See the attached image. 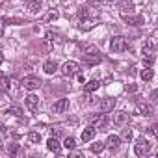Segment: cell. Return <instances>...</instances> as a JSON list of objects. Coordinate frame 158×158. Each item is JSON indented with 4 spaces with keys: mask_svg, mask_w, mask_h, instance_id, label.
<instances>
[{
    "mask_svg": "<svg viewBox=\"0 0 158 158\" xmlns=\"http://www.w3.org/2000/svg\"><path fill=\"white\" fill-rule=\"evenodd\" d=\"M41 84H43V82L39 80L37 76H34V74H28V76H24L23 80H21V86H23L24 89H28V91H35V89H39Z\"/></svg>",
    "mask_w": 158,
    "mask_h": 158,
    "instance_id": "cell-4",
    "label": "cell"
},
{
    "mask_svg": "<svg viewBox=\"0 0 158 158\" xmlns=\"http://www.w3.org/2000/svg\"><path fill=\"white\" fill-rule=\"evenodd\" d=\"M28 139H30V143H39L41 141V134L39 132H30L28 134Z\"/></svg>",
    "mask_w": 158,
    "mask_h": 158,
    "instance_id": "cell-26",
    "label": "cell"
},
{
    "mask_svg": "<svg viewBox=\"0 0 158 158\" xmlns=\"http://www.w3.org/2000/svg\"><path fill=\"white\" fill-rule=\"evenodd\" d=\"M127 89H128L130 93H134V91H138V86H136V84H130V86H127Z\"/></svg>",
    "mask_w": 158,
    "mask_h": 158,
    "instance_id": "cell-34",
    "label": "cell"
},
{
    "mask_svg": "<svg viewBox=\"0 0 158 158\" xmlns=\"http://www.w3.org/2000/svg\"><path fill=\"white\" fill-rule=\"evenodd\" d=\"M136 114H139L143 117H149V115H152V106L149 102H139L136 106Z\"/></svg>",
    "mask_w": 158,
    "mask_h": 158,
    "instance_id": "cell-11",
    "label": "cell"
},
{
    "mask_svg": "<svg viewBox=\"0 0 158 158\" xmlns=\"http://www.w3.org/2000/svg\"><path fill=\"white\" fill-rule=\"evenodd\" d=\"M121 139L130 141V139H132V130H130V128H123V132H121Z\"/></svg>",
    "mask_w": 158,
    "mask_h": 158,
    "instance_id": "cell-27",
    "label": "cell"
},
{
    "mask_svg": "<svg viewBox=\"0 0 158 158\" xmlns=\"http://www.w3.org/2000/svg\"><path fill=\"white\" fill-rule=\"evenodd\" d=\"M139 76H141V80L149 82V80H152V78H154V71H152L151 67H145V69L139 73Z\"/></svg>",
    "mask_w": 158,
    "mask_h": 158,
    "instance_id": "cell-21",
    "label": "cell"
},
{
    "mask_svg": "<svg viewBox=\"0 0 158 158\" xmlns=\"http://www.w3.org/2000/svg\"><path fill=\"white\" fill-rule=\"evenodd\" d=\"M89 123H91V127H93L95 130H106V127H108V117H106V114H95V115L89 117Z\"/></svg>",
    "mask_w": 158,
    "mask_h": 158,
    "instance_id": "cell-5",
    "label": "cell"
},
{
    "mask_svg": "<svg viewBox=\"0 0 158 158\" xmlns=\"http://www.w3.org/2000/svg\"><path fill=\"white\" fill-rule=\"evenodd\" d=\"M47 149H48V151H52V152H60V149H61V143H60L56 138H50V139L47 141Z\"/></svg>",
    "mask_w": 158,
    "mask_h": 158,
    "instance_id": "cell-20",
    "label": "cell"
},
{
    "mask_svg": "<svg viewBox=\"0 0 158 158\" xmlns=\"http://www.w3.org/2000/svg\"><path fill=\"white\" fill-rule=\"evenodd\" d=\"M0 134H6V127L4 125H0Z\"/></svg>",
    "mask_w": 158,
    "mask_h": 158,
    "instance_id": "cell-37",
    "label": "cell"
},
{
    "mask_svg": "<svg viewBox=\"0 0 158 158\" xmlns=\"http://www.w3.org/2000/svg\"><path fill=\"white\" fill-rule=\"evenodd\" d=\"M58 17H60V15H58V11H56V10H52V11H50V13H48L43 21H45V23H50V21H56Z\"/></svg>",
    "mask_w": 158,
    "mask_h": 158,
    "instance_id": "cell-28",
    "label": "cell"
},
{
    "mask_svg": "<svg viewBox=\"0 0 158 158\" xmlns=\"http://www.w3.org/2000/svg\"><path fill=\"white\" fill-rule=\"evenodd\" d=\"M2 61H4V54H2V50H0V65H2Z\"/></svg>",
    "mask_w": 158,
    "mask_h": 158,
    "instance_id": "cell-38",
    "label": "cell"
},
{
    "mask_svg": "<svg viewBox=\"0 0 158 158\" xmlns=\"http://www.w3.org/2000/svg\"><path fill=\"white\" fill-rule=\"evenodd\" d=\"M134 152L138 154V156H145L147 152H149V143H147V139H138L136 141V145H134Z\"/></svg>",
    "mask_w": 158,
    "mask_h": 158,
    "instance_id": "cell-9",
    "label": "cell"
},
{
    "mask_svg": "<svg viewBox=\"0 0 158 158\" xmlns=\"http://www.w3.org/2000/svg\"><path fill=\"white\" fill-rule=\"evenodd\" d=\"M95 132H97V130H95L93 127H88V128H84V130H82V141H84V143L91 141V139L95 138Z\"/></svg>",
    "mask_w": 158,
    "mask_h": 158,
    "instance_id": "cell-17",
    "label": "cell"
},
{
    "mask_svg": "<svg viewBox=\"0 0 158 158\" xmlns=\"http://www.w3.org/2000/svg\"><path fill=\"white\" fill-rule=\"evenodd\" d=\"M43 71H45L47 74H54V73L58 71V63H56V61H52V60H48V61H45V63H43Z\"/></svg>",
    "mask_w": 158,
    "mask_h": 158,
    "instance_id": "cell-18",
    "label": "cell"
},
{
    "mask_svg": "<svg viewBox=\"0 0 158 158\" xmlns=\"http://www.w3.org/2000/svg\"><path fill=\"white\" fill-rule=\"evenodd\" d=\"M69 110V99H58L52 106V112L54 114H63Z\"/></svg>",
    "mask_w": 158,
    "mask_h": 158,
    "instance_id": "cell-10",
    "label": "cell"
},
{
    "mask_svg": "<svg viewBox=\"0 0 158 158\" xmlns=\"http://www.w3.org/2000/svg\"><path fill=\"white\" fill-rule=\"evenodd\" d=\"M26 10H28L30 15H37L39 10H41V2H39V0H28V2H26Z\"/></svg>",
    "mask_w": 158,
    "mask_h": 158,
    "instance_id": "cell-15",
    "label": "cell"
},
{
    "mask_svg": "<svg viewBox=\"0 0 158 158\" xmlns=\"http://www.w3.org/2000/svg\"><path fill=\"white\" fill-rule=\"evenodd\" d=\"M4 28H6V23H4V21H0V37L4 35Z\"/></svg>",
    "mask_w": 158,
    "mask_h": 158,
    "instance_id": "cell-35",
    "label": "cell"
},
{
    "mask_svg": "<svg viewBox=\"0 0 158 158\" xmlns=\"http://www.w3.org/2000/svg\"><path fill=\"white\" fill-rule=\"evenodd\" d=\"M2 86H4V91H6V95L8 97H13V99H17L19 95H21V82L17 80L15 76H10V78H2Z\"/></svg>",
    "mask_w": 158,
    "mask_h": 158,
    "instance_id": "cell-1",
    "label": "cell"
},
{
    "mask_svg": "<svg viewBox=\"0 0 158 158\" xmlns=\"http://www.w3.org/2000/svg\"><path fill=\"white\" fill-rule=\"evenodd\" d=\"M88 2H89V4H101L102 0H88Z\"/></svg>",
    "mask_w": 158,
    "mask_h": 158,
    "instance_id": "cell-36",
    "label": "cell"
},
{
    "mask_svg": "<svg viewBox=\"0 0 158 158\" xmlns=\"http://www.w3.org/2000/svg\"><path fill=\"white\" fill-rule=\"evenodd\" d=\"M63 147H65L67 151H74V149H76V141H74V138H65Z\"/></svg>",
    "mask_w": 158,
    "mask_h": 158,
    "instance_id": "cell-23",
    "label": "cell"
},
{
    "mask_svg": "<svg viewBox=\"0 0 158 158\" xmlns=\"http://www.w3.org/2000/svg\"><path fill=\"white\" fill-rule=\"evenodd\" d=\"M102 151H104V143H102V141H99V143H91V152L101 154Z\"/></svg>",
    "mask_w": 158,
    "mask_h": 158,
    "instance_id": "cell-24",
    "label": "cell"
},
{
    "mask_svg": "<svg viewBox=\"0 0 158 158\" xmlns=\"http://www.w3.org/2000/svg\"><path fill=\"white\" fill-rule=\"evenodd\" d=\"M4 23H6V24H23L24 21H23V19H15V17H10V19H6Z\"/></svg>",
    "mask_w": 158,
    "mask_h": 158,
    "instance_id": "cell-30",
    "label": "cell"
},
{
    "mask_svg": "<svg viewBox=\"0 0 158 158\" xmlns=\"http://www.w3.org/2000/svg\"><path fill=\"white\" fill-rule=\"evenodd\" d=\"M119 143H121V138H119V136H115V134H110V136H108V139L104 141V147H108V149H117V147H119Z\"/></svg>",
    "mask_w": 158,
    "mask_h": 158,
    "instance_id": "cell-16",
    "label": "cell"
},
{
    "mask_svg": "<svg viewBox=\"0 0 158 158\" xmlns=\"http://www.w3.org/2000/svg\"><path fill=\"white\" fill-rule=\"evenodd\" d=\"M78 17H88V8H80V11H78Z\"/></svg>",
    "mask_w": 158,
    "mask_h": 158,
    "instance_id": "cell-32",
    "label": "cell"
},
{
    "mask_svg": "<svg viewBox=\"0 0 158 158\" xmlns=\"http://www.w3.org/2000/svg\"><path fill=\"white\" fill-rule=\"evenodd\" d=\"M4 2H6V0H0V6H2V4H4Z\"/></svg>",
    "mask_w": 158,
    "mask_h": 158,
    "instance_id": "cell-39",
    "label": "cell"
},
{
    "mask_svg": "<svg viewBox=\"0 0 158 158\" xmlns=\"http://www.w3.org/2000/svg\"><path fill=\"white\" fill-rule=\"evenodd\" d=\"M99 86H101V82H99V80H89V82H86V84H84V91H86V93H93V91H97V89H99Z\"/></svg>",
    "mask_w": 158,
    "mask_h": 158,
    "instance_id": "cell-19",
    "label": "cell"
},
{
    "mask_svg": "<svg viewBox=\"0 0 158 158\" xmlns=\"http://www.w3.org/2000/svg\"><path fill=\"white\" fill-rule=\"evenodd\" d=\"M0 149H2V141H0Z\"/></svg>",
    "mask_w": 158,
    "mask_h": 158,
    "instance_id": "cell-40",
    "label": "cell"
},
{
    "mask_svg": "<svg viewBox=\"0 0 158 158\" xmlns=\"http://www.w3.org/2000/svg\"><path fill=\"white\" fill-rule=\"evenodd\" d=\"M115 108V99H112V97H106V99H102L101 102H99V110L102 112V114H108V112H112Z\"/></svg>",
    "mask_w": 158,
    "mask_h": 158,
    "instance_id": "cell-8",
    "label": "cell"
},
{
    "mask_svg": "<svg viewBox=\"0 0 158 158\" xmlns=\"http://www.w3.org/2000/svg\"><path fill=\"white\" fill-rule=\"evenodd\" d=\"M24 102H26V108L32 110V112H35V110L39 108V97H35V95H28V97H24Z\"/></svg>",
    "mask_w": 158,
    "mask_h": 158,
    "instance_id": "cell-14",
    "label": "cell"
},
{
    "mask_svg": "<svg viewBox=\"0 0 158 158\" xmlns=\"http://www.w3.org/2000/svg\"><path fill=\"white\" fill-rule=\"evenodd\" d=\"M149 132H151L152 136H158V125H152V127L149 128Z\"/></svg>",
    "mask_w": 158,
    "mask_h": 158,
    "instance_id": "cell-33",
    "label": "cell"
},
{
    "mask_svg": "<svg viewBox=\"0 0 158 158\" xmlns=\"http://www.w3.org/2000/svg\"><path fill=\"white\" fill-rule=\"evenodd\" d=\"M56 39H58V34H52V32H48V34H47V41H50V43H52V41H56Z\"/></svg>",
    "mask_w": 158,
    "mask_h": 158,
    "instance_id": "cell-31",
    "label": "cell"
},
{
    "mask_svg": "<svg viewBox=\"0 0 158 158\" xmlns=\"http://www.w3.org/2000/svg\"><path fill=\"white\" fill-rule=\"evenodd\" d=\"M112 112H114V110H112ZM112 119H114V123H115V125H125V123L128 121V114H127V112H123V110H117V112H114Z\"/></svg>",
    "mask_w": 158,
    "mask_h": 158,
    "instance_id": "cell-13",
    "label": "cell"
},
{
    "mask_svg": "<svg viewBox=\"0 0 158 158\" xmlns=\"http://www.w3.org/2000/svg\"><path fill=\"white\" fill-rule=\"evenodd\" d=\"M132 8H134V6H132L130 0H121V15H125L127 11L130 13V11H132Z\"/></svg>",
    "mask_w": 158,
    "mask_h": 158,
    "instance_id": "cell-22",
    "label": "cell"
},
{
    "mask_svg": "<svg viewBox=\"0 0 158 158\" xmlns=\"http://www.w3.org/2000/svg\"><path fill=\"white\" fill-rule=\"evenodd\" d=\"M8 114H11V115H15V117H21V115H23V110H21L19 106H10V108H8Z\"/></svg>",
    "mask_w": 158,
    "mask_h": 158,
    "instance_id": "cell-25",
    "label": "cell"
},
{
    "mask_svg": "<svg viewBox=\"0 0 158 158\" xmlns=\"http://www.w3.org/2000/svg\"><path fill=\"white\" fill-rule=\"evenodd\" d=\"M110 48H112V52L121 54V52H125V50L128 48V41H127L123 35H114L112 41H110Z\"/></svg>",
    "mask_w": 158,
    "mask_h": 158,
    "instance_id": "cell-2",
    "label": "cell"
},
{
    "mask_svg": "<svg viewBox=\"0 0 158 158\" xmlns=\"http://www.w3.org/2000/svg\"><path fill=\"white\" fill-rule=\"evenodd\" d=\"M84 60H86L88 65H97L102 60V56H101V52L95 47H86L84 48Z\"/></svg>",
    "mask_w": 158,
    "mask_h": 158,
    "instance_id": "cell-3",
    "label": "cell"
},
{
    "mask_svg": "<svg viewBox=\"0 0 158 158\" xmlns=\"http://www.w3.org/2000/svg\"><path fill=\"white\" fill-rule=\"evenodd\" d=\"M123 17V21L127 23V24H130V26H139V24H143V17L141 15H121Z\"/></svg>",
    "mask_w": 158,
    "mask_h": 158,
    "instance_id": "cell-12",
    "label": "cell"
},
{
    "mask_svg": "<svg viewBox=\"0 0 158 158\" xmlns=\"http://www.w3.org/2000/svg\"><path fill=\"white\" fill-rule=\"evenodd\" d=\"M97 24H99V19H97V17H82L78 28L84 30V32H88V30H93Z\"/></svg>",
    "mask_w": 158,
    "mask_h": 158,
    "instance_id": "cell-7",
    "label": "cell"
},
{
    "mask_svg": "<svg viewBox=\"0 0 158 158\" xmlns=\"http://www.w3.org/2000/svg\"><path fill=\"white\" fill-rule=\"evenodd\" d=\"M8 151H10V154H19V152H21V145H19V143H11V145L8 147Z\"/></svg>",
    "mask_w": 158,
    "mask_h": 158,
    "instance_id": "cell-29",
    "label": "cell"
},
{
    "mask_svg": "<svg viewBox=\"0 0 158 158\" xmlns=\"http://www.w3.org/2000/svg\"><path fill=\"white\" fill-rule=\"evenodd\" d=\"M76 73H80V65H78L76 61L71 60V61H65V63L61 65V74H63V76H69V78H71V76H74Z\"/></svg>",
    "mask_w": 158,
    "mask_h": 158,
    "instance_id": "cell-6",
    "label": "cell"
}]
</instances>
